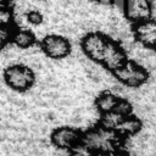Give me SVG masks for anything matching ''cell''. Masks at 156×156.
Segmentation results:
<instances>
[{
  "label": "cell",
  "mask_w": 156,
  "mask_h": 156,
  "mask_svg": "<svg viewBox=\"0 0 156 156\" xmlns=\"http://www.w3.org/2000/svg\"><path fill=\"white\" fill-rule=\"evenodd\" d=\"M118 100H119L118 95H116L115 93H112L110 90H106V91H102L101 94H99L96 96L95 107L101 115L107 113V112H112L115 110Z\"/></svg>",
  "instance_id": "obj_12"
},
{
  "label": "cell",
  "mask_w": 156,
  "mask_h": 156,
  "mask_svg": "<svg viewBox=\"0 0 156 156\" xmlns=\"http://www.w3.org/2000/svg\"><path fill=\"white\" fill-rule=\"evenodd\" d=\"M122 10L129 22L138 24L152 18L155 0H123Z\"/></svg>",
  "instance_id": "obj_6"
},
{
  "label": "cell",
  "mask_w": 156,
  "mask_h": 156,
  "mask_svg": "<svg viewBox=\"0 0 156 156\" xmlns=\"http://www.w3.org/2000/svg\"><path fill=\"white\" fill-rule=\"evenodd\" d=\"M143 128V122L139 117L134 115H129L123 117L118 126L116 127V132L123 138V136H135Z\"/></svg>",
  "instance_id": "obj_11"
},
{
  "label": "cell",
  "mask_w": 156,
  "mask_h": 156,
  "mask_svg": "<svg viewBox=\"0 0 156 156\" xmlns=\"http://www.w3.org/2000/svg\"><path fill=\"white\" fill-rule=\"evenodd\" d=\"M26 20L27 23L32 26H40L44 22V15L39 9H30L26 12V15L22 17Z\"/></svg>",
  "instance_id": "obj_14"
},
{
  "label": "cell",
  "mask_w": 156,
  "mask_h": 156,
  "mask_svg": "<svg viewBox=\"0 0 156 156\" xmlns=\"http://www.w3.org/2000/svg\"><path fill=\"white\" fill-rule=\"evenodd\" d=\"M122 144V136L113 129L100 126L88 129L83 133L82 145L94 156H108L113 154Z\"/></svg>",
  "instance_id": "obj_1"
},
{
  "label": "cell",
  "mask_w": 156,
  "mask_h": 156,
  "mask_svg": "<svg viewBox=\"0 0 156 156\" xmlns=\"http://www.w3.org/2000/svg\"><path fill=\"white\" fill-rule=\"evenodd\" d=\"M83 133L71 126H61L55 128L50 134L51 144L57 150H73L77 145L82 143Z\"/></svg>",
  "instance_id": "obj_7"
},
{
  "label": "cell",
  "mask_w": 156,
  "mask_h": 156,
  "mask_svg": "<svg viewBox=\"0 0 156 156\" xmlns=\"http://www.w3.org/2000/svg\"><path fill=\"white\" fill-rule=\"evenodd\" d=\"M127 62V52L115 39H111L102 56L101 66L110 72L117 71Z\"/></svg>",
  "instance_id": "obj_8"
},
{
  "label": "cell",
  "mask_w": 156,
  "mask_h": 156,
  "mask_svg": "<svg viewBox=\"0 0 156 156\" xmlns=\"http://www.w3.org/2000/svg\"><path fill=\"white\" fill-rule=\"evenodd\" d=\"M112 74L118 80V83L130 89L143 87L149 79L147 69L143 65L133 60H127V62Z\"/></svg>",
  "instance_id": "obj_3"
},
{
  "label": "cell",
  "mask_w": 156,
  "mask_h": 156,
  "mask_svg": "<svg viewBox=\"0 0 156 156\" xmlns=\"http://www.w3.org/2000/svg\"><path fill=\"white\" fill-rule=\"evenodd\" d=\"M134 38L144 46L149 49H156V20L150 18L135 24L133 30Z\"/></svg>",
  "instance_id": "obj_9"
},
{
  "label": "cell",
  "mask_w": 156,
  "mask_h": 156,
  "mask_svg": "<svg viewBox=\"0 0 156 156\" xmlns=\"http://www.w3.org/2000/svg\"><path fill=\"white\" fill-rule=\"evenodd\" d=\"M40 49L46 57L51 60H62L71 54L72 44L61 34H48L43 38Z\"/></svg>",
  "instance_id": "obj_5"
},
{
  "label": "cell",
  "mask_w": 156,
  "mask_h": 156,
  "mask_svg": "<svg viewBox=\"0 0 156 156\" xmlns=\"http://www.w3.org/2000/svg\"><path fill=\"white\" fill-rule=\"evenodd\" d=\"M123 117L119 116L118 113H116L115 111L104 113V115H101V126L105 127V128L116 130V127L118 126V123H119V121Z\"/></svg>",
  "instance_id": "obj_13"
},
{
  "label": "cell",
  "mask_w": 156,
  "mask_h": 156,
  "mask_svg": "<svg viewBox=\"0 0 156 156\" xmlns=\"http://www.w3.org/2000/svg\"><path fill=\"white\" fill-rule=\"evenodd\" d=\"M10 41L17 49L28 50V49H32L37 44V37L28 28H18L11 33Z\"/></svg>",
  "instance_id": "obj_10"
},
{
  "label": "cell",
  "mask_w": 156,
  "mask_h": 156,
  "mask_svg": "<svg viewBox=\"0 0 156 156\" xmlns=\"http://www.w3.org/2000/svg\"><path fill=\"white\" fill-rule=\"evenodd\" d=\"M35 79L37 77L33 68L24 63L10 65L4 71L5 84L17 93L29 90L34 85Z\"/></svg>",
  "instance_id": "obj_2"
},
{
  "label": "cell",
  "mask_w": 156,
  "mask_h": 156,
  "mask_svg": "<svg viewBox=\"0 0 156 156\" xmlns=\"http://www.w3.org/2000/svg\"><path fill=\"white\" fill-rule=\"evenodd\" d=\"M113 111L116 113H118L119 116L126 117V116L132 115V112H133V105H132V102L128 99L119 98V100H118V102H117V105H116V107H115Z\"/></svg>",
  "instance_id": "obj_15"
},
{
  "label": "cell",
  "mask_w": 156,
  "mask_h": 156,
  "mask_svg": "<svg viewBox=\"0 0 156 156\" xmlns=\"http://www.w3.org/2000/svg\"><path fill=\"white\" fill-rule=\"evenodd\" d=\"M10 40H11V33H10V30L6 28L5 24H1L0 26V50L5 49Z\"/></svg>",
  "instance_id": "obj_16"
},
{
  "label": "cell",
  "mask_w": 156,
  "mask_h": 156,
  "mask_svg": "<svg viewBox=\"0 0 156 156\" xmlns=\"http://www.w3.org/2000/svg\"><path fill=\"white\" fill-rule=\"evenodd\" d=\"M112 38L102 32H89L80 41V48L83 54L90 58L93 62L101 65L104 52Z\"/></svg>",
  "instance_id": "obj_4"
}]
</instances>
